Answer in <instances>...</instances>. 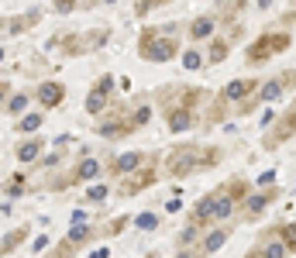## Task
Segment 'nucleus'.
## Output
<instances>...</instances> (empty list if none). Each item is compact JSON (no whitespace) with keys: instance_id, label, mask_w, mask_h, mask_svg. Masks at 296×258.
<instances>
[{"instance_id":"nucleus-28","label":"nucleus","mask_w":296,"mask_h":258,"mask_svg":"<svg viewBox=\"0 0 296 258\" xmlns=\"http://www.w3.org/2000/svg\"><path fill=\"white\" fill-rule=\"evenodd\" d=\"M90 200H107V186H93L90 190Z\"/></svg>"},{"instance_id":"nucleus-5","label":"nucleus","mask_w":296,"mask_h":258,"mask_svg":"<svg viewBox=\"0 0 296 258\" xmlns=\"http://www.w3.org/2000/svg\"><path fill=\"white\" fill-rule=\"evenodd\" d=\"M62 97H66V93H62V86H59V83H42V90H38V100H42L45 107H59V103H62Z\"/></svg>"},{"instance_id":"nucleus-17","label":"nucleus","mask_w":296,"mask_h":258,"mask_svg":"<svg viewBox=\"0 0 296 258\" xmlns=\"http://www.w3.org/2000/svg\"><path fill=\"white\" fill-rule=\"evenodd\" d=\"M97 169H100V165H97L93 158H86V162L79 165V172H76V176H79V179H90V176H97Z\"/></svg>"},{"instance_id":"nucleus-30","label":"nucleus","mask_w":296,"mask_h":258,"mask_svg":"<svg viewBox=\"0 0 296 258\" xmlns=\"http://www.w3.org/2000/svg\"><path fill=\"white\" fill-rule=\"evenodd\" d=\"M283 234H286V248H293V224H286V231H283Z\"/></svg>"},{"instance_id":"nucleus-6","label":"nucleus","mask_w":296,"mask_h":258,"mask_svg":"<svg viewBox=\"0 0 296 258\" xmlns=\"http://www.w3.org/2000/svg\"><path fill=\"white\" fill-rule=\"evenodd\" d=\"M251 90H255V79H238V83L227 86V100H241V97H248Z\"/></svg>"},{"instance_id":"nucleus-9","label":"nucleus","mask_w":296,"mask_h":258,"mask_svg":"<svg viewBox=\"0 0 296 258\" xmlns=\"http://www.w3.org/2000/svg\"><path fill=\"white\" fill-rule=\"evenodd\" d=\"M190 121H193L190 110H169V128H172V131H186V128H190Z\"/></svg>"},{"instance_id":"nucleus-11","label":"nucleus","mask_w":296,"mask_h":258,"mask_svg":"<svg viewBox=\"0 0 296 258\" xmlns=\"http://www.w3.org/2000/svg\"><path fill=\"white\" fill-rule=\"evenodd\" d=\"M100 131H103L107 138H114V134L121 138V134H128V131H131V124H124V121H107V124H103Z\"/></svg>"},{"instance_id":"nucleus-23","label":"nucleus","mask_w":296,"mask_h":258,"mask_svg":"<svg viewBox=\"0 0 296 258\" xmlns=\"http://www.w3.org/2000/svg\"><path fill=\"white\" fill-rule=\"evenodd\" d=\"M183 65L186 69H200V52H186L183 55Z\"/></svg>"},{"instance_id":"nucleus-4","label":"nucleus","mask_w":296,"mask_h":258,"mask_svg":"<svg viewBox=\"0 0 296 258\" xmlns=\"http://www.w3.org/2000/svg\"><path fill=\"white\" fill-rule=\"evenodd\" d=\"M110 90H114V76H103V79L97 83V90L86 97V110H90V114H100L103 103H107V93H110Z\"/></svg>"},{"instance_id":"nucleus-15","label":"nucleus","mask_w":296,"mask_h":258,"mask_svg":"<svg viewBox=\"0 0 296 258\" xmlns=\"http://www.w3.org/2000/svg\"><path fill=\"white\" fill-rule=\"evenodd\" d=\"M24 234H28V227H17V231H14V234L3 241V252H14V248L21 245V238H24Z\"/></svg>"},{"instance_id":"nucleus-13","label":"nucleus","mask_w":296,"mask_h":258,"mask_svg":"<svg viewBox=\"0 0 296 258\" xmlns=\"http://www.w3.org/2000/svg\"><path fill=\"white\" fill-rule=\"evenodd\" d=\"M231 213V200L227 196H214V210H210V217H227Z\"/></svg>"},{"instance_id":"nucleus-31","label":"nucleus","mask_w":296,"mask_h":258,"mask_svg":"<svg viewBox=\"0 0 296 258\" xmlns=\"http://www.w3.org/2000/svg\"><path fill=\"white\" fill-rule=\"evenodd\" d=\"M107 255H110L107 248H97V252H93V255H90V258H107Z\"/></svg>"},{"instance_id":"nucleus-21","label":"nucleus","mask_w":296,"mask_h":258,"mask_svg":"<svg viewBox=\"0 0 296 258\" xmlns=\"http://www.w3.org/2000/svg\"><path fill=\"white\" fill-rule=\"evenodd\" d=\"M210 210H214V196H207V200L197 206V217H200V220H207V217H210Z\"/></svg>"},{"instance_id":"nucleus-12","label":"nucleus","mask_w":296,"mask_h":258,"mask_svg":"<svg viewBox=\"0 0 296 258\" xmlns=\"http://www.w3.org/2000/svg\"><path fill=\"white\" fill-rule=\"evenodd\" d=\"M214 31V21L210 17H200V21H193V38H207Z\"/></svg>"},{"instance_id":"nucleus-14","label":"nucleus","mask_w":296,"mask_h":258,"mask_svg":"<svg viewBox=\"0 0 296 258\" xmlns=\"http://www.w3.org/2000/svg\"><path fill=\"white\" fill-rule=\"evenodd\" d=\"M224 241H227V234H224V231H214V234L207 238V245H203V252H217V248H221Z\"/></svg>"},{"instance_id":"nucleus-1","label":"nucleus","mask_w":296,"mask_h":258,"mask_svg":"<svg viewBox=\"0 0 296 258\" xmlns=\"http://www.w3.org/2000/svg\"><path fill=\"white\" fill-rule=\"evenodd\" d=\"M172 55H176V38L158 35V31H145L142 35V59H148V62H165Z\"/></svg>"},{"instance_id":"nucleus-27","label":"nucleus","mask_w":296,"mask_h":258,"mask_svg":"<svg viewBox=\"0 0 296 258\" xmlns=\"http://www.w3.org/2000/svg\"><path fill=\"white\" fill-rule=\"evenodd\" d=\"M224 52H227V42H214V52H210V59H224Z\"/></svg>"},{"instance_id":"nucleus-16","label":"nucleus","mask_w":296,"mask_h":258,"mask_svg":"<svg viewBox=\"0 0 296 258\" xmlns=\"http://www.w3.org/2000/svg\"><path fill=\"white\" fill-rule=\"evenodd\" d=\"M86 238H90V227H86V224H76L73 234H69V245H79V241H86Z\"/></svg>"},{"instance_id":"nucleus-25","label":"nucleus","mask_w":296,"mask_h":258,"mask_svg":"<svg viewBox=\"0 0 296 258\" xmlns=\"http://www.w3.org/2000/svg\"><path fill=\"white\" fill-rule=\"evenodd\" d=\"M286 255V248H283V245H276V241H272V245H265V258H283Z\"/></svg>"},{"instance_id":"nucleus-2","label":"nucleus","mask_w":296,"mask_h":258,"mask_svg":"<svg viewBox=\"0 0 296 258\" xmlns=\"http://www.w3.org/2000/svg\"><path fill=\"white\" fill-rule=\"evenodd\" d=\"M197 165H200V148L197 145H183L169 155V172L172 176H190Z\"/></svg>"},{"instance_id":"nucleus-10","label":"nucleus","mask_w":296,"mask_h":258,"mask_svg":"<svg viewBox=\"0 0 296 258\" xmlns=\"http://www.w3.org/2000/svg\"><path fill=\"white\" fill-rule=\"evenodd\" d=\"M38 152H42V141H24V145L17 148V158H21V162H35Z\"/></svg>"},{"instance_id":"nucleus-32","label":"nucleus","mask_w":296,"mask_h":258,"mask_svg":"<svg viewBox=\"0 0 296 258\" xmlns=\"http://www.w3.org/2000/svg\"><path fill=\"white\" fill-rule=\"evenodd\" d=\"M3 93H7V90H3V86H0V100H3Z\"/></svg>"},{"instance_id":"nucleus-8","label":"nucleus","mask_w":296,"mask_h":258,"mask_svg":"<svg viewBox=\"0 0 296 258\" xmlns=\"http://www.w3.org/2000/svg\"><path fill=\"white\" fill-rule=\"evenodd\" d=\"M142 158H145L142 152H128V155H121V158L114 162V169H117V172H128V169H138V165H142Z\"/></svg>"},{"instance_id":"nucleus-26","label":"nucleus","mask_w":296,"mask_h":258,"mask_svg":"<svg viewBox=\"0 0 296 258\" xmlns=\"http://www.w3.org/2000/svg\"><path fill=\"white\" fill-rule=\"evenodd\" d=\"M148 117H151L148 107H138V110H135V124H148ZM135 124H131V128H135Z\"/></svg>"},{"instance_id":"nucleus-20","label":"nucleus","mask_w":296,"mask_h":258,"mask_svg":"<svg viewBox=\"0 0 296 258\" xmlns=\"http://www.w3.org/2000/svg\"><path fill=\"white\" fill-rule=\"evenodd\" d=\"M265 203H269L265 196H251V200H248V210H251V217H258V210H265Z\"/></svg>"},{"instance_id":"nucleus-22","label":"nucleus","mask_w":296,"mask_h":258,"mask_svg":"<svg viewBox=\"0 0 296 258\" xmlns=\"http://www.w3.org/2000/svg\"><path fill=\"white\" fill-rule=\"evenodd\" d=\"M24 107H28V97H14V100L7 103V110H10V114H21Z\"/></svg>"},{"instance_id":"nucleus-24","label":"nucleus","mask_w":296,"mask_h":258,"mask_svg":"<svg viewBox=\"0 0 296 258\" xmlns=\"http://www.w3.org/2000/svg\"><path fill=\"white\" fill-rule=\"evenodd\" d=\"M155 224H158V217H151V213H142V217H138V227H142V231H151Z\"/></svg>"},{"instance_id":"nucleus-18","label":"nucleus","mask_w":296,"mask_h":258,"mask_svg":"<svg viewBox=\"0 0 296 258\" xmlns=\"http://www.w3.org/2000/svg\"><path fill=\"white\" fill-rule=\"evenodd\" d=\"M38 128H42V117H38V114H31V117H24V121L17 124V131H38Z\"/></svg>"},{"instance_id":"nucleus-3","label":"nucleus","mask_w":296,"mask_h":258,"mask_svg":"<svg viewBox=\"0 0 296 258\" xmlns=\"http://www.w3.org/2000/svg\"><path fill=\"white\" fill-rule=\"evenodd\" d=\"M290 45V35H265V38H258L255 42V49L248 52V59L255 62V59H265V55H272V52H279V49H286Z\"/></svg>"},{"instance_id":"nucleus-19","label":"nucleus","mask_w":296,"mask_h":258,"mask_svg":"<svg viewBox=\"0 0 296 258\" xmlns=\"http://www.w3.org/2000/svg\"><path fill=\"white\" fill-rule=\"evenodd\" d=\"M279 93H283V83H279V79H276V83H269V86L262 90V97H265V100H276Z\"/></svg>"},{"instance_id":"nucleus-7","label":"nucleus","mask_w":296,"mask_h":258,"mask_svg":"<svg viewBox=\"0 0 296 258\" xmlns=\"http://www.w3.org/2000/svg\"><path fill=\"white\" fill-rule=\"evenodd\" d=\"M151 179H155V172H151V169H145V172H138V176H131V179L124 183V193H138V190H142V186H148Z\"/></svg>"},{"instance_id":"nucleus-33","label":"nucleus","mask_w":296,"mask_h":258,"mask_svg":"<svg viewBox=\"0 0 296 258\" xmlns=\"http://www.w3.org/2000/svg\"><path fill=\"white\" fill-rule=\"evenodd\" d=\"M0 59H3V49H0Z\"/></svg>"},{"instance_id":"nucleus-29","label":"nucleus","mask_w":296,"mask_h":258,"mask_svg":"<svg viewBox=\"0 0 296 258\" xmlns=\"http://www.w3.org/2000/svg\"><path fill=\"white\" fill-rule=\"evenodd\" d=\"M155 3H162V0H138V14H145V10H151Z\"/></svg>"}]
</instances>
